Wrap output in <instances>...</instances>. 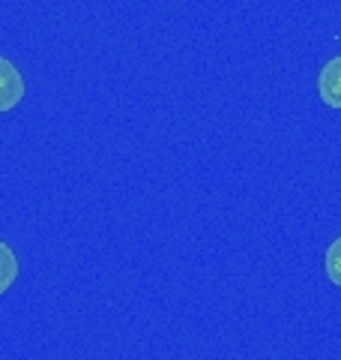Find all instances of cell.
<instances>
[{
    "label": "cell",
    "mask_w": 341,
    "mask_h": 360,
    "mask_svg": "<svg viewBox=\"0 0 341 360\" xmlns=\"http://www.w3.org/2000/svg\"><path fill=\"white\" fill-rule=\"evenodd\" d=\"M18 279V258L9 250V243L0 240V295H6Z\"/></svg>",
    "instance_id": "obj_3"
},
{
    "label": "cell",
    "mask_w": 341,
    "mask_h": 360,
    "mask_svg": "<svg viewBox=\"0 0 341 360\" xmlns=\"http://www.w3.org/2000/svg\"><path fill=\"white\" fill-rule=\"evenodd\" d=\"M21 99H25V78L13 60L0 58V115L13 111Z\"/></svg>",
    "instance_id": "obj_1"
},
{
    "label": "cell",
    "mask_w": 341,
    "mask_h": 360,
    "mask_svg": "<svg viewBox=\"0 0 341 360\" xmlns=\"http://www.w3.org/2000/svg\"><path fill=\"white\" fill-rule=\"evenodd\" d=\"M323 267H326V276H329V283L341 288V238H335L333 243L326 246Z\"/></svg>",
    "instance_id": "obj_4"
},
{
    "label": "cell",
    "mask_w": 341,
    "mask_h": 360,
    "mask_svg": "<svg viewBox=\"0 0 341 360\" xmlns=\"http://www.w3.org/2000/svg\"><path fill=\"white\" fill-rule=\"evenodd\" d=\"M317 96L326 108L341 111V54L323 63L321 75H317Z\"/></svg>",
    "instance_id": "obj_2"
}]
</instances>
